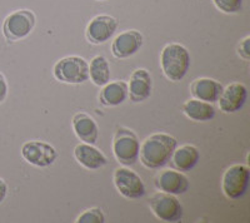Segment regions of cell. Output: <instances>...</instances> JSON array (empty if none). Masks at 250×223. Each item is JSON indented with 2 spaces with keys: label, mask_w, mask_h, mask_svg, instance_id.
<instances>
[{
  "label": "cell",
  "mask_w": 250,
  "mask_h": 223,
  "mask_svg": "<svg viewBox=\"0 0 250 223\" xmlns=\"http://www.w3.org/2000/svg\"><path fill=\"white\" fill-rule=\"evenodd\" d=\"M98 1H104V0H98Z\"/></svg>",
  "instance_id": "4316f807"
},
{
  "label": "cell",
  "mask_w": 250,
  "mask_h": 223,
  "mask_svg": "<svg viewBox=\"0 0 250 223\" xmlns=\"http://www.w3.org/2000/svg\"><path fill=\"white\" fill-rule=\"evenodd\" d=\"M128 98V83L123 80L109 82L103 86L99 94V102L104 107H118Z\"/></svg>",
  "instance_id": "ac0fdd59"
},
{
  "label": "cell",
  "mask_w": 250,
  "mask_h": 223,
  "mask_svg": "<svg viewBox=\"0 0 250 223\" xmlns=\"http://www.w3.org/2000/svg\"><path fill=\"white\" fill-rule=\"evenodd\" d=\"M183 113L189 119L195 122H209L215 117V108L211 103H208L204 100L189 99L182 107Z\"/></svg>",
  "instance_id": "ffe728a7"
},
{
  "label": "cell",
  "mask_w": 250,
  "mask_h": 223,
  "mask_svg": "<svg viewBox=\"0 0 250 223\" xmlns=\"http://www.w3.org/2000/svg\"><path fill=\"white\" fill-rule=\"evenodd\" d=\"M149 207L156 218L168 223L180 222L184 213L182 203L176 196L162 191L151 196Z\"/></svg>",
  "instance_id": "52a82bcc"
},
{
  "label": "cell",
  "mask_w": 250,
  "mask_h": 223,
  "mask_svg": "<svg viewBox=\"0 0 250 223\" xmlns=\"http://www.w3.org/2000/svg\"><path fill=\"white\" fill-rule=\"evenodd\" d=\"M71 126H73V131L77 134V137L82 142L88 144H95L98 142L99 128H98L97 122L88 113L79 112V113L74 114V117L71 119Z\"/></svg>",
  "instance_id": "2e32d148"
},
{
  "label": "cell",
  "mask_w": 250,
  "mask_h": 223,
  "mask_svg": "<svg viewBox=\"0 0 250 223\" xmlns=\"http://www.w3.org/2000/svg\"><path fill=\"white\" fill-rule=\"evenodd\" d=\"M238 55L245 62L250 60V37H245L238 45Z\"/></svg>",
  "instance_id": "cb8c5ba5"
},
{
  "label": "cell",
  "mask_w": 250,
  "mask_h": 223,
  "mask_svg": "<svg viewBox=\"0 0 250 223\" xmlns=\"http://www.w3.org/2000/svg\"><path fill=\"white\" fill-rule=\"evenodd\" d=\"M53 74L62 83L82 84L89 79V63L82 57L69 55L58 60Z\"/></svg>",
  "instance_id": "277c9868"
},
{
  "label": "cell",
  "mask_w": 250,
  "mask_h": 223,
  "mask_svg": "<svg viewBox=\"0 0 250 223\" xmlns=\"http://www.w3.org/2000/svg\"><path fill=\"white\" fill-rule=\"evenodd\" d=\"M190 53L179 43L165 45L160 54V66L163 73L171 82H180L190 69Z\"/></svg>",
  "instance_id": "7a4b0ae2"
},
{
  "label": "cell",
  "mask_w": 250,
  "mask_h": 223,
  "mask_svg": "<svg viewBox=\"0 0 250 223\" xmlns=\"http://www.w3.org/2000/svg\"><path fill=\"white\" fill-rule=\"evenodd\" d=\"M155 187L159 191L170 193L174 196L184 195L190 188L189 178L180 171L175 169H164L156 175L154 179Z\"/></svg>",
  "instance_id": "8fae6325"
},
{
  "label": "cell",
  "mask_w": 250,
  "mask_h": 223,
  "mask_svg": "<svg viewBox=\"0 0 250 223\" xmlns=\"http://www.w3.org/2000/svg\"><path fill=\"white\" fill-rule=\"evenodd\" d=\"M74 157L78 163L89 171H97L108 163L106 156L94 144L79 143L74 148Z\"/></svg>",
  "instance_id": "9a60e30c"
},
{
  "label": "cell",
  "mask_w": 250,
  "mask_h": 223,
  "mask_svg": "<svg viewBox=\"0 0 250 223\" xmlns=\"http://www.w3.org/2000/svg\"><path fill=\"white\" fill-rule=\"evenodd\" d=\"M89 78L95 86L103 87L110 82V64L104 55H97L89 64Z\"/></svg>",
  "instance_id": "44dd1931"
},
{
  "label": "cell",
  "mask_w": 250,
  "mask_h": 223,
  "mask_svg": "<svg viewBox=\"0 0 250 223\" xmlns=\"http://www.w3.org/2000/svg\"><path fill=\"white\" fill-rule=\"evenodd\" d=\"M8 90L9 87L8 83H6V79L1 73H0V104L3 103L4 100L8 97Z\"/></svg>",
  "instance_id": "d4e9b609"
},
{
  "label": "cell",
  "mask_w": 250,
  "mask_h": 223,
  "mask_svg": "<svg viewBox=\"0 0 250 223\" xmlns=\"http://www.w3.org/2000/svg\"><path fill=\"white\" fill-rule=\"evenodd\" d=\"M21 157L29 164L39 168H46L55 163L58 152L51 144L43 140H29L21 147Z\"/></svg>",
  "instance_id": "9c48e42d"
},
{
  "label": "cell",
  "mask_w": 250,
  "mask_h": 223,
  "mask_svg": "<svg viewBox=\"0 0 250 223\" xmlns=\"http://www.w3.org/2000/svg\"><path fill=\"white\" fill-rule=\"evenodd\" d=\"M118 25H119L118 20L111 15H98V17L93 18L86 26V40L94 45L106 43L115 34Z\"/></svg>",
  "instance_id": "30bf717a"
},
{
  "label": "cell",
  "mask_w": 250,
  "mask_h": 223,
  "mask_svg": "<svg viewBox=\"0 0 250 223\" xmlns=\"http://www.w3.org/2000/svg\"><path fill=\"white\" fill-rule=\"evenodd\" d=\"M250 171L244 164H234L224 172L222 189L229 200L238 201L245 196L249 187Z\"/></svg>",
  "instance_id": "8992f818"
},
{
  "label": "cell",
  "mask_w": 250,
  "mask_h": 223,
  "mask_svg": "<svg viewBox=\"0 0 250 223\" xmlns=\"http://www.w3.org/2000/svg\"><path fill=\"white\" fill-rule=\"evenodd\" d=\"M144 44V38L138 30H125L111 43V53L118 59H126L138 53Z\"/></svg>",
  "instance_id": "4fadbf2b"
},
{
  "label": "cell",
  "mask_w": 250,
  "mask_h": 223,
  "mask_svg": "<svg viewBox=\"0 0 250 223\" xmlns=\"http://www.w3.org/2000/svg\"><path fill=\"white\" fill-rule=\"evenodd\" d=\"M77 223H104L105 222V215L98 207L89 208L84 211L75 221Z\"/></svg>",
  "instance_id": "7402d4cb"
},
{
  "label": "cell",
  "mask_w": 250,
  "mask_h": 223,
  "mask_svg": "<svg viewBox=\"0 0 250 223\" xmlns=\"http://www.w3.org/2000/svg\"><path fill=\"white\" fill-rule=\"evenodd\" d=\"M37 17L31 10L20 9L9 14L3 23V34L8 42H19L25 39L34 30Z\"/></svg>",
  "instance_id": "5b68a950"
},
{
  "label": "cell",
  "mask_w": 250,
  "mask_h": 223,
  "mask_svg": "<svg viewBox=\"0 0 250 223\" xmlns=\"http://www.w3.org/2000/svg\"><path fill=\"white\" fill-rule=\"evenodd\" d=\"M140 140L133 131L120 127L113 138V153L115 159L124 167H131L139 160Z\"/></svg>",
  "instance_id": "3957f363"
},
{
  "label": "cell",
  "mask_w": 250,
  "mask_h": 223,
  "mask_svg": "<svg viewBox=\"0 0 250 223\" xmlns=\"http://www.w3.org/2000/svg\"><path fill=\"white\" fill-rule=\"evenodd\" d=\"M213 3L225 14H236L243 9V0H213Z\"/></svg>",
  "instance_id": "603a6c76"
},
{
  "label": "cell",
  "mask_w": 250,
  "mask_h": 223,
  "mask_svg": "<svg viewBox=\"0 0 250 223\" xmlns=\"http://www.w3.org/2000/svg\"><path fill=\"white\" fill-rule=\"evenodd\" d=\"M178 140L167 133H154L140 144L139 159L149 169H160L169 163Z\"/></svg>",
  "instance_id": "6da1fadb"
},
{
  "label": "cell",
  "mask_w": 250,
  "mask_h": 223,
  "mask_svg": "<svg viewBox=\"0 0 250 223\" xmlns=\"http://www.w3.org/2000/svg\"><path fill=\"white\" fill-rule=\"evenodd\" d=\"M200 159V152L193 144H184L176 147L173 153L174 167L180 172H189L198 164Z\"/></svg>",
  "instance_id": "d6986e66"
},
{
  "label": "cell",
  "mask_w": 250,
  "mask_h": 223,
  "mask_svg": "<svg viewBox=\"0 0 250 223\" xmlns=\"http://www.w3.org/2000/svg\"><path fill=\"white\" fill-rule=\"evenodd\" d=\"M8 196V184L4 179L0 178V203H3Z\"/></svg>",
  "instance_id": "484cf974"
},
{
  "label": "cell",
  "mask_w": 250,
  "mask_h": 223,
  "mask_svg": "<svg viewBox=\"0 0 250 223\" xmlns=\"http://www.w3.org/2000/svg\"><path fill=\"white\" fill-rule=\"evenodd\" d=\"M114 184L120 195L126 200H139L144 197L146 188L138 173L129 167H120L115 169L113 176Z\"/></svg>",
  "instance_id": "ba28073f"
},
{
  "label": "cell",
  "mask_w": 250,
  "mask_h": 223,
  "mask_svg": "<svg viewBox=\"0 0 250 223\" xmlns=\"http://www.w3.org/2000/svg\"><path fill=\"white\" fill-rule=\"evenodd\" d=\"M248 98V89L243 83H230L227 88L223 89L222 94L219 97V108L223 113L233 114L238 113L244 107Z\"/></svg>",
  "instance_id": "5bb4252c"
},
{
  "label": "cell",
  "mask_w": 250,
  "mask_h": 223,
  "mask_svg": "<svg viewBox=\"0 0 250 223\" xmlns=\"http://www.w3.org/2000/svg\"><path fill=\"white\" fill-rule=\"evenodd\" d=\"M223 89L224 87L222 83L211 78H198L190 84V93L193 98L211 104L218 102Z\"/></svg>",
  "instance_id": "e0dca14e"
},
{
  "label": "cell",
  "mask_w": 250,
  "mask_h": 223,
  "mask_svg": "<svg viewBox=\"0 0 250 223\" xmlns=\"http://www.w3.org/2000/svg\"><path fill=\"white\" fill-rule=\"evenodd\" d=\"M153 93V78L144 68L135 69L128 83V97L133 103H142L148 100Z\"/></svg>",
  "instance_id": "7c38bea8"
}]
</instances>
